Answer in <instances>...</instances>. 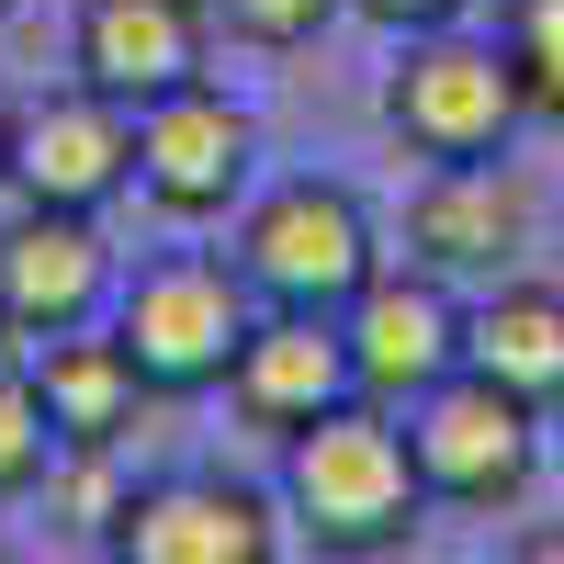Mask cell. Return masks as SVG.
<instances>
[{"label":"cell","instance_id":"obj_1","mask_svg":"<svg viewBox=\"0 0 564 564\" xmlns=\"http://www.w3.org/2000/svg\"><path fill=\"white\" fill-rule=\"evenodd\" d=\"M282 508L305 520L316 553H395L417 531V508H430V475H417L395 417L372 395H350L282 441Z\"/></svg>","mask_w":564,"mask_h":564},{"label":"cell","instance_id":"obj_2","mask_svg":"<svg viewBox=\"0 0 564 564\" xmlns=\"http://www.w3.org/2000/svg\"><path fill=\"white\" fill-rule=\"evenodd\" d=\"M372 271H384L372 260V215L339 193V181H282V193H260L249 226H238V282L260 305L339 316Z\"/></svg>","mask_w":564,"mask_h":564},{"label":"cell","instance_id":"obj_3","mask_svg":"<svg viewBox=\"0 0 564 564\" xmlns=\"http://www.w3.org/2000/svg\"><path fill=\"white\" fill-rule=\"evenodd\" d=\"M113 339L135 350L148 395H204V384H226V361L249 339V282L226 260H159V271L124 282Z\"/></svg>","mask_w":564,"mask_h":564},{"label":"cell","instance_id":"obj_4","mask_svg":"<svg viewBox=\"0 0 564 564\" xmlns=\"http://www.w3.org/2000/svg\"><path fill=\"white\" fill-rule=\"evenodd\" d=\"M520 113L531 102H520L508 45H475V34H452V23H430V34L406 45V68L384 79V124L406 135L417 159H497Z\"/></svg>","mask_w":564,"mask_h":564},{"label":"cell","instance_id":"obj_5","mask_svg":"<svg viewBox=\"0 0 564 564\" xmlns=\"http://www.w3.org/2000/svg\"><path fill=\"white\" fill-rule=\"evenodd\" d=\"M406 452H417V475H430V497L508 508V497L531 486V406L463 361L452 384H430V395L406 406Z\"/></svg>","mask_w":564,"mask_h":564},{"label":"cell","instance_id":"obj_6","mask_svg":"<svg viewBox=\"0 0 564 564\" xmlns=\"http://www.w3.org/2000/svg\"><path fill=\"white\" fill-rule=\"evenodd\" d=\"M339 339H350V384L372 406H417L430 384H452L463 372V305L441 271H372L361 294L339 305Z\"/></svg>","mask_w":564,"mask_h":564},{"label":"cell","instance_id":"obj_7","mask_svg":"<svg viewBox=\"0 0 564 564\" xmlns=\"http://www.w3.org/2000/svg\"><path fill=\"white\" fill-rule=\"evenodd\" d=\"M135 193L159 215H181V226L226 215L249 193V113L226 102V90H204V79L159 90V102L135 113Z\"/></svg>","mask_w":564,"mask_h":564},{"label":"cell","instance_id":"obj_8","mask_svg":"<svg viewBox=\"0 0 564 564\" xmlns=\"http://www.w3.org/2000/svg\"><path fill=\"white\" fill-rule=\"evenodd\" d=\"M135 181V113L113 90H57V102L12 113V193L23 204H68V215H102Z\"/></svg>","mask_w":564,"mask_h":564},{"label":"cell","instance_id":"obj_9","mask_svg":"<svg viewBox=\"0 0 564 564\" xmlns=\"http://www.w3.org/2000/svg\"><path fill=\"white\" fill-rule=\"evenodd\" d=\"M102 294H113V260H102V238H90V215L23 204L12 226H0V327H12L23 350L57 339V327H90Z\"/></svg>","mask_w":564,"mask_h":564},{"label":"cell","instance_id":"obj_10","mask_svg":"<svg viewBox=\"0 0 564 564\" xmlns=\"http://www.w3.org/2000/svg\"><path fill=\"white\" fill-rule=\"evenodd\" d=\"M226 395H238V417H249V430H282V441H294L305 417L350 406L361 384H350V339H339V316H305V305L249 316L238 361H226Z\"/></svg>","mask_w":564,"mask_h":564},{"label":"cell","instance_id":"obj_11","mask_svg":"<svg viewBox=\"0 0 564 564\" xmlns=\"http://www.w3.org/2000/svg\"><path fill=\"white\" fill-rule=\"evenodd\" d=\"M520 226H531V204L497 159H430V181L406 204V260L441 282H497L520 260Z\"/></svg>","mask_w":564,"mask_h":564},{"label":"cell","instance_id":"obj_12","mask_svg":"<svg viewBox=\"0 0 564 564\" xmlns=\"http://www.w3.org/2000/svg\"><path fill=\"white\" fill-rule=\"evenodd\" d=\"M271 508L249 486H204V475H181V486H148V497H124L113 508V553L124 564H271Z\"/></svg>","mask_w":564,"mask_h":564},{"label":"cell","instance_id":"obj_13","mask_svg":"<svg viewBox=\"0 0 564 564\" xmlns=\"http://www.w3.org/2000/svg\"><path fill=\"white\" fill-rule=\"evenodd\" d=\"M79 79L113 90L124 113L204 79V0H90L79 12Z\"/></svg>","mask_w":564,"mask_h":564},{"label":"cell","instance_id":"obj_14","mask_svg":"<svg viewBox=\"0 0 564 564\" xmlns=\"http://www.w3.org/2000/svg\"><path fill=\"white\" fill-rule=\"evenodd\" d=\"M34 406L45 430H57L68 452H113L135 430V395H148V372H135L124 339H79V327H57V339H34Z\"/></svg>","mask_w":564,"mask_h":564},{"label":"cell","instance_id":"obj_15","mask_svg":"<svg viewBox=\"0 0 564 564\" xmlns=\"http://www.w3.org/2000/svg\"><path fill=\"white\" fill-rule=\"evenodd\" d=\"M463 361L520 406H564V282H497L463 316Z\"/></svg>","mask_w":564,"mask_h":564},{"label":"cell","instance_id":"obj_16","mask_svg":"<svg viewBox=\"0 0 564 564\" xmlns=\"http://www.w3.org/2000/svg\"><path fill=\"white\" fill-rule=\"evenodd\" d=\"M497 45H508V68H520V102L564 113V0H508Z\"/></svg>","mask_w":564,"mask_h":564},{"label":"cell","instance_id":"obj_17","mask_svg":"<svg viewBox=\"0 0 564 564\" xmlns=\"http://www.w3.org/2000/svg\"><path fill=\"white\" fill-rule=\"evenodd\" d=\"M45 452H57V430H45V406H34V372L0 361V508L45 475Z\"/></svg>","mask_w":564,"mask_h":564},{"label":"cell","instance_id":"obj_18","mask_svg":"<svg viewBox=\"0 0 564 564\" xmlns=\"http://www.w3.org/2000/svg\"><path fill=\"white\" fill-rule=\"evenodd\" d=\"M215 12H226V34H249V45H305L339 0H215Z\"/></svg>","mask_w":564,"mask_h":564},{"label":"cell","instance_id":"obj_19","mask_svg":"<svg viewBox=\"0 0 564 564\" xmlns=\"http://www.w3.org/2000/svg\"><path fill=\"white\" fill-rule=\"evenodd\" d=\"M350 12L395 23V34H430V23H452V12H463V0H350Z\"/></svg>","mask_w":564,"mask_h":564},{"label":"cell","instance_id":"obj_20","mask_svg":"<svg viewBox=\"0 0 564 564\" xmlns=\"http://www.w3.org/2000/svg\"><path fill=\"white\" fill-rule=\"evenodd\" d=\"M0 181H12V102H0Z\"/></svg>","mask_w":564,"mask_h":564},{"label":"cell","instance_id":"obj_21","mask_svg":"<svg viewBox=\"0 0 564 564\" xmlns=\"http://www.w3.org/2000/svg\"><path fill=\"white\" fill-rule=\"evenodd\" d=\"M0 12H12V0H0Z\"/></svg>","mask_w":564,"mask_h":564}]
</instances>
